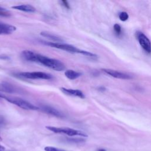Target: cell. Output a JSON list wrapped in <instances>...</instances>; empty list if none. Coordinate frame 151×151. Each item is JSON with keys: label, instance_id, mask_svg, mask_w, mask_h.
I'll list each match as a JSON object with an SVG mask.
<instances>
[{"label": "cell", "instance_id": "obj_15", "mask_svg": "<svg viewBox=\"0 0 151 151\" xmlns=\"http://www.w3.org/2000/svg\"><path fill=\"white\" fill-rule=\"evenodd\" d=\"M0 89H2V90L6 91V92H13L14 91V88L11 84H9L6 83H4L1 85Z\"/></svg>", "mask_w": 151, "mask_h": 151}, {"label": "cell", "instance_id": "obj_22", "mask_svg": "<svg viewBox=\"0 0 151 151\" xmlns=\"http://www.w3.org/2000/svg\"><path fill=\"white\" fill-rule=\"evenodd\" d=\"M5 147L0 145V151H4V150H5Z\"/></svg>", "mask_w": 151, "mask_h": 151}, {"label": "cell", "instance_id": "obj_3", "mask_svg": "<svg viewBox=\"0 0 151 151\" xmlns=\"http://www.w3.org/2000/svg\"><path fill=\"white\" fill-rule=\"evenodd\" d=\"M0 98L4 99L5 100L8 101V102H9L12 104H14L24 110H36L39 109V107L34 106V104H31V103H29L24 99H22L21 98H18V97H16L6 96L2 94H0Z\"/></svg>", "mask_w": 151, "mask_h": 151}, {"label": "cell", "instance_id": "obj_16", "mask_svg": "<svg viewBox=\"0 0 151 151\" xmlns=\"http://www.w3.org/2000/svg\"><path fill=\"white\" fill-rule=\"evenodd\" d=\"M11 15V13L6 9L0 6V16L4 17H9Z\"/></svg>", "mask_w": 151, "mask_h": 151}, {"label": "cell", "instance_id": "obj_17", "mask_svg": "<svg viewBox=\"0 0 151 151\" xmlns=\"http://www.w3.org/2000/svg\"><path fill=\"white\" fill-rule=\"evenodd\" d=\"M119 19L122 21H126L129 18V15L126 12H122L119 15Z\"/></svg>", "mask_w": 151, "mask_h": 151}, {"label": "cell", "instance_id": "obj_1", "mask_svg": "<svg viewBox=\"0 0 151 151\" xmlns=\"http://www.w3.org/2000/svg\"><path fill=\"white\" fill-rule=\"evenodd\" d=\"M21 56L27 61L41 64L44 66L55 71H61L65 69V65L61 61L49 58L30 50H24L22 51Z\"/></svg>", "mask_w": 151, "mask_h": 151}, {"label": "cell", "instance_id": "obj_12", "mask_svg": "<svg viewBox=\"0 0 151 151\" xmlns=\"http://www.w3.org/2000/svg\"><path fill=\"white\" fill-rule=\"evenodd\" d=\"M13 9H17L19 11H24V12H34L36 11V9L32 5H15V6H12L11 7Z\"/></svg>", "mask_w": 151, "mask_h": 151}, {"label": "cell", "instance_id": "obj_20", "mask_svg": "<svg viewBox=\"0 0 151 151\" xmlns=\"http://www.w3.org/2000/svg\"><path fill=\"white\" fill-rule=\"evenodd\" d=\"M61 3V5H63L64 8H67V9H70V5L68 4V2L66 1H61L60 2Z\"/></svg>", "mask_w": 151, "mask_h": 151}, {"label": "cell", "instance_id": "obj_7", "mask_svg": "<svg viewBox=\"0 0 151 151\" xmlns=\"http://www.w3.org/2000/svg\"><path fill=\"white\" fill-rule=\"evenodd\" d=\"M101 70L104 72L106 74L110 75L111 77H113L116 78H120V79H124V80H129L131 79L132 77L126 73L120 72L116 70H111V69H107V68H103Z\"/></svg>", "mask_w": 151, "mask_h": 151}, {"label": "cell", "instance_id": "obj_4", "mask_svg": "<svg viewBox=\"0 0 151 151\" xmlns=\"http://www.w3.org/2000/svg\"><path fill=\"white\" fill-rule=\"evenodd\" d=\"M46 129L48 130L55 133H60V134H65L69 136H79L82 137H87L88 135L80 130L73 129L69 127H58L54 126H46Z\"/></svg>", "mask_w": 151, "mask_h": 151}, {"label": "cell", "instance_id": "obj_13", "mask_svg": "<svg viewBox=\"0 0 151 151\" xmlns=\"http://www.w3.org/2000/svg\"><path fill=\"white\" fill-rule=\"evenodd\" d=\"M64 74L67 78L70 80H75L79 77L81 75V73L73 70H68L65 71Z\"/></svg>", "mask_w": 151, "mask_h": 151}, {"label": "cell", "instance_id": "obj_14", "mask_svg": "<svg viewBox=\"0 0 151 151\" xmlns=\"http://www.w3.org/2000/svg\"><path fill=\"white\" fill-rule=\"evenodd\" d=\"M63 141L67 143H83L86 142V140L83 138H71V137H65L63 139Z\"/></svg>", "mask_w": 151, "mask_h": 151}, {"label": "cell", "instance_id": "obj_25", "mask_svg": "<svg viewBox=\"0 0 151 151\" xmlns=\"http://www.w3.org/2000/svg\"><path fill=\"white\" fill-rule=\"evenodd\" d=\"M1 140V137H0V140Z\"/></svg>", "mask_w": 151, "mask_h": 151}, {"label": "cell", "instance_id": "obj_24", "mask_svg": "<svg viewBox=\"0 0 151 151\" xmlns=\"http://www.w3.org/2000/svg\"><path fill=\"white\" fill-rule=\"evenodd\" d=\"M99 90H102V91H103V90H105V88H104V87H99Z\"/></svg>", "mask_w": 151, "mask_h": 151}, {"label": "cell", "instance_id": "obj_8", "mask_svg": "<svg viewBox=\"0 0 151 151\" xmlns=\"http://www.w3.org/2000/svg\"><path fill=\"white\" fill-rule=\"evenodd\" d=\"M39 109H40L42 111L51 114L52 116L57 117H63V114L58 110H57L56 109L51 107V106H49L47 105H42L41 106Z\"/></svg>", "mask_w": 151, "mask_h": 151}, {"label": "cell", "instance_id": "obj_18", "mask_svg": "<svg viewBox=\"0 0 151 151\" xmlns=\"http://www.w3.org/2000/svg\"><path fill=\"white\" fill-rule=\"evenodd\" d=\"M44 150L45 151H66L65 150H63L61 149H58V148L52 147V146H46L44 147Z\"/></svg>", "mask_w": 151, "mask_h": 151}, {"label": "cell", "instance_id": "obj_5", "mask_svg": "<svg viewBox=\"0 0 151 151\" xmlns=\"http://www.w3.org/2000/svg\"><path fill=\"white\" fill-rule=\"evenodd\" d=\"M18 76L28 79H44V80H51L53 78V76L48 73L40 71L35 72H21L18 74Z\"/></svg>", "mask_w": 151, "mask_h": 151}, {"label": "cell", "instance_id": "obj_19", "mask_svg": "<svg viewBox=\"0 0 151 151\" xmlns=\"http://www.w3.org/2000/svg\"><path fill=\"white\" fill-rule=\"evenodd\" d=\"M114 30L115 31V32L117 34V35H120L122 32V28L120 26V25L117 24H115L114 25Z\"/></svg>", "mask_w": 151, "mask_h": 151}, {"label": "cell", "instance_id": "obj_6", "mask_svg": "<svg viewBox=\"0 0 151 151\" xmlns=\"http://www.w3.org/2000/svg\"><path fill=\"white\" fill-rule=\"evenodd\" d=\"M137 38L141 47L147 52H151V43L149 38L142 32H137Z\"/></svg>", "mask_w": 151, "mask_h": 151}, {"label": "cell", "instance_id": "obj_11", "mask_svg": "<svg viewBox=\"0 0 151 151\" xmlns=\"http://www.w3.org/2000/svg\"><path fill=\"white\" fill-rule=\"evenodd\" d=\"M41 35H42L44 37H45L49 40H51V41H52L54 42H59V43H62L63 42L64 40L60 37L59 36L51 33L50 32L48 31H42L40 33Z\"/></svg>", "mask_w": 151, "mask_h": 151}, {"label": "cell", "instance_id": "obj_2", "mask_svg": "<svg viewBox=\"0 0 151 151\" xmlns=\"http://www.w3.org/2000/svg\"><path fill=\"white\" fill-rule=\"evenodd\" d=\"M44 44L48 45L51 46L52 47L60 49L61 50H64L71 53H78L90 57H96L97 55L93 53H91L90 52L84 51L80 50L79 48H77V47L65 43H59V42H44Z\"/></svg>", "mask_w": 151, "mask_h": 151}, {"label": "cell", "instance_id": "obj_21", "mask_svg": "<svg viewBox=\"0 0 151 151\" xmlns=\"http://www.w3.org/2000/svg\"><path fill=\"white\" fill-rule=\"evenodd\" d=\"M10 58L9 56H8L7 55L5 54H1L0 55V60H9Z\"/></svg>", "mask_w": 151, "mask_h": 151}, {"label": "cell", "instance_id": "obj_9", "mask_svg": "<svg viewBox=\"0 0 151 151\" xmlns=\"http://www.w3.org/2000/svg\"><path fill=\"white\" fill-rule=\"evenodd\" d=\"M60 90L64 94L68 96L78 97L81 99H84L85 96L84 93L80 90L77 89H71V88H67L65 87H61Z\"/></svg>", "mask_w": 151, "mask_h": 151}, {"label": "cell", "instance_id": "obj_23", "mask_svg": "<svg viewBox=\"0 0 151 151\" xmlns=\"http://www.w3.org/2000/svg\"><path fill=\"white\" fill-rule=\"evenodd\" d=\"M97 151H106V150L104 149H99L97 150Z\"/></svg>", "mask_w": 151, "mask_h": 151}, {"label": "cell", "instance_id": "obj_10", "mask_svg": "<svg viewBox=\"0 0 151 151\" xmlns=\"http://www.w3.org/2000/svg\"><path fill=\"white\" fill-rule=\"evenodd\" d=\"M16 29L17 28L15 26L0 21V35H9L13 33Z\"/></svg>", "mask_w": 151, "mask_h": 151}]
</instances>
